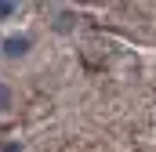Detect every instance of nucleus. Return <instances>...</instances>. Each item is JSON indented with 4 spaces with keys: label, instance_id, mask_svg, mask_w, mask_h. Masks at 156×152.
<instances>
[{
    "label": "nucleus",
    "instance_id": "f257e3e1",
    "mask_svg": "<svg viewBox=\"0 0 156 152\" xmlns=\"http://www.w3.org/2000/svg\"><path fill=\"white\" fill-rule=\"evenodd\" d=\"M40 58V36L33 29L18 26V29H4L0 33V65L7 69H29Z\"/></svg>",
    "mask_w": 156,
    "mask_h": 152
},
{
    "label": "nucleus",
    "instance_id": "7ed1b4c3",
    "mask_svg": "<svg viewBox=\"0 0 156 152\" xmlns=\"http://www.w3.org/2000/svg\"><path fill=\"white\" fill-rule=\"evenodd\" d=\"M18 15H22V4H0V26L4 22H15Z\"/></svg>",
    "mask_w": 156,
    "mask_h": 152
},
{
    "label": "nucleus",
    "instance_id": "f03ea898",
    "mask_svg": "<svg viewBox=\"0 0 156 152\" xmlns=\"http://www.w3.org/2000/svg\"><path fill=\"white\" fill-rule=\"evenodd\" d=\"M15 112H18V91H15V83L7 76H0V123L11 119Z\"/></svg>",
    "mask_w": 156,
    "mask_h": 152
}]
</instances>
